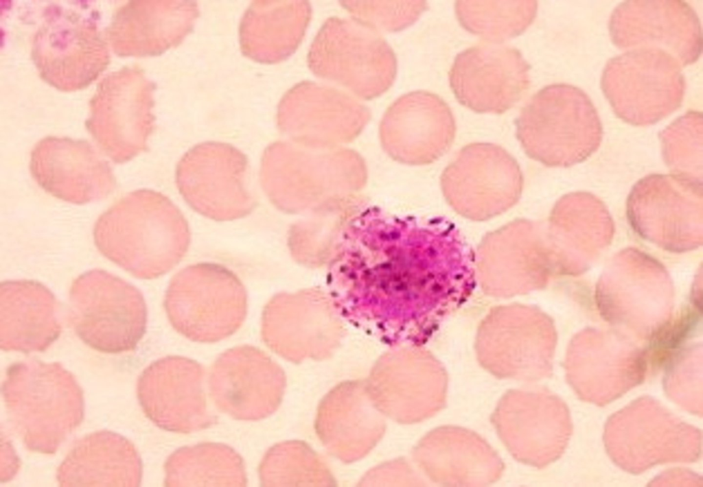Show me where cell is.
<instances>
[{"label":"cell","mask_w":703,"mask_h":487,"mask_svg":"<svg viewBox=\"0 0 703 487\" xmlns=\"http://www.w3.org/2000/svg\"><path fill=\"white\" fill-rule=\"evenodd\" d=\"M3 388L10 418L32 450L54 451L82 420L81 390L58 364H16L8 370Z\"/></svg>","instance_id":"cell-1"},{"label":"cell","mask_w":703,"mask_h":487,"mask_svg":"<svg viewBox=\"0 0 703 487\" xmlns=\"http://www.w3.org/2000/svg\"><path fill=\"white\" fill-rule=\"evenodd\" d=\"M586 97L578 88L564 84L547 86L535 94L516 122L526 153L546 161L562 150L571 138L574 110Z\"/></svg>","instance_id":"cell-10"},{"label":"cell","mask_w":703,"mask_h":487,"mask_svg":"<svg viewBox=\"0 0 703 487\" xmlns=\"http://www.w3.org/2000/svg\"><path fill=\"white\" fill-rule=\"evenodd\" d=\"M118 75L104 84L92 106L88 128L113 161L124 163L144 149L151 117L143 101L132 100L135 96L132 89L126 90L125 74H122L121 90Z\"/></svg>","instance_id":"cell-9"},{"label":"cell","mask_w":703,"mask_h":487,"mask_svg":"<svg viewBox=\"0 0 703 487\" xmlns=\"http://www.w3.org/2000/svg\"><path fill=\"white\" fill-rule=\"evenodd\" d=\"M444 195L458 212L477 219L498 215L518 200L521 175L516 161L503 148L489 143L463 147L444 171Z\"/></svg>","instance_id":"cell-4"},{"label":"cell","mask_w":703,"mask_h":487,"mask_svg":"<svg viewBox=\"0 0 703 487\" xmlns=\"http://www.w3.org/2000/svg\"><path fill=\"white\" fill-rule=\"evenodd\" d=\"M30 170L44 190L74 204L106 198L115 186L108 164L83 141L52 137L42 140L32 153Z\"/></svg>","instance_id":"cell-6"},{"label":"cell","mask_w":703,"mask_h":487,"mask_svg":"<svg viewBox=\"0 0 703 487\" xmlns=\"http://www.w3.org/2000/svg\"><path fill=\"white\" fill-rule=\"evenodd\" d=\"M170 206L158 193L135 191L122 197L95 223L98 250L136 277L161 272L167 254Z\"/></svg>","instance_id":"cell-3"},{"label":"cell","mask_w":703,"mask_h":487,"mask_svg":"<svg viewBox=\"0 0 703 487\" xmlns=\"http://www.w3.org/2000/svg\"><path fill=\"white\" fill-rule=\"evenodd\" d=\"M140 462L132 444L119 436L100 432L82 440L60 466L61 486H137Z\"/></svg>","instance_id":"cell-11"},{"label":"cell","mask_w":703,"mask_h":487,"mask_svg":"<svg viewBox=\"0 0 703 487\" xmlns=\"http://www.w3.org/2000/svg\"><path fill=\"white\" fill-rule=\"evenodd\" d=\"M536 10L535 1H459L455 4L463 27L494 43L524 32Z\"/></svg>","instance_id":"cell-12"},{"label":"cell","mask_w":703,"mask_h":487,"mask_svg":"<svg viewBox=\"0 0 703 487\" xmlns=\"http://www.w3.org/2000/svg\"><path fill=\"white\" fill-rule=\"evenodd\" d=\"M165 381L168 385L148 368L138 383L140 403L146 414L158 425L165 428L170 415L173 414H179L181 420L183 414L186 422L188 421L185 414H189L186 408L192 414H194L192 409H204L205 396L200 381L195 383L184 380Z\"/></svg>","instance_id":"cell-14"},{"label":"cell","mask_w":703,"mask_h":487,"mask_svg":"<svg viewBox=\"0 0 703 487\" xmlns=\"http://www.w3.org/2000/svg\"><path fill=\"white\" fill-rule=\"evenodd\" d=\"M602 88L614 106L621 101H682L684 80L676 58L658 49H640L612 59Z\"/></svg>","instance_id":"cell-8"},{"label":"cell","mask_w":703,"mask_h":487,"mask_svg":"<svg viewBox=\"0 0 703 487\" xmlns=\"http://www.w3.org/2000/svg\"><path fill=\"white\" fill-rule=\"evenodd\" d=\"M449 81L463 105L479 112L502 113L528 91L529 66L516 49L483 43L458 54Z\"/></svg>","instance_id":"cell-5"},{"label":"cell","mask_w":703,"mask_h":487,"mask_svg":"<svg viewBox=\"0 0 703 487\" xmlns=\"http://www.w3.org/2000/svg\"><path fill=\"white\" fill-rule=\"evenodd\" d=\"M60 330L59 303L47 287L32 281L1 284V348L43 351L56 340Z\"/></svg>","instance_id":"cell-7"},{"label":"cell","mask_w":703,"mask_h":487,"mask_svg":"<svg viewBox=\"0 0 703 487\" xmlns=\"http://www.w3.org/2000/svg\"><path fill=\"white\" fill-rule=\"evenodd\" d=\"M65 24L56 23L55 25L51 23L39 39L37 52L39 51L44 72L49 75L56 69V73L60 74L61 72L64 74V70L67 68V73L71 75V63L75 62L77 68H82L91 79L85 69L92 75L93 73L85 67V63L96 71L98 68L100 69L102 63L99 60L104 59L103 56H100L103 55L101 45L97 44L95 38L89 40L92 38L87 32L89 28L86 29L84 26L82 27L80 24L76 25L74 22L70 25L69 19Z\"/></svg>","instance_id":"cell-13"},{"label":"cell","mask_w":703,"mask_h":487,"mask_svg":"<svg viewBox=\"0 0 703 487\" xmlns=\"http://www.w3.org/2000/svg\"><path fill=\"white\" fill-rule=\"evenodd\" d=\"M69 316L76 334L85 344L108 353L133 349L146 327L141 293L128 282L100 270L87 272L73 283Z\"/></svg>","instance_id":"cell-2"}]
</instances>
